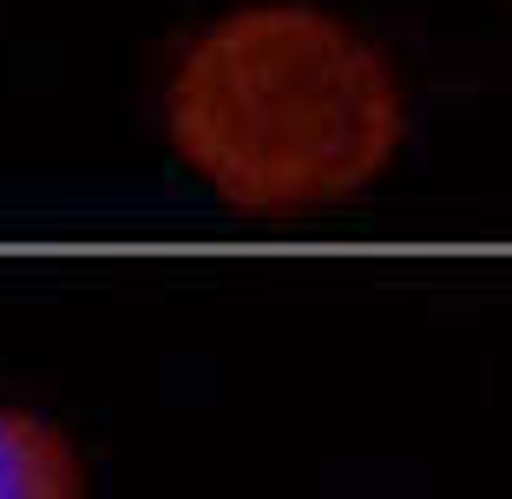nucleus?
Here are the masks:
<instances>
[{
  "label": "nucleus",
  "instance_id": "f257e3e1",
  "mask_svg": "<svg viewBox=\"0 0 512 499\" xmlns=\"http://www.w3.org/2000/svg\"><path fill=\"white\" fill-rule=\"evenodd\" d=\"M178 158L237 211H309L362 191L401 145V86L316 7L217 20L171 73Z\"/></svg>",
  "mask_w": 512,
  "mask_h": 499
},
{
  "label": "nucleus",
  "instance_id": "f03ea898",
  "mask_svg": "<svg viewBox=\"0 0 512 499\" xmlns=\"http://www.w3.org/2000/svg\"><path fill=\"white\" fill-rule=\"evenodd\" d=\"M79 460L46 421L0 408V499H79Z\"/></svg>",
  "mask_w": 512,
  "mask_h": 499
}]
</instances>
